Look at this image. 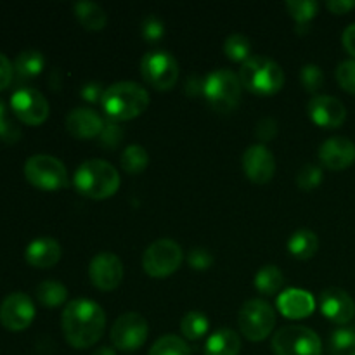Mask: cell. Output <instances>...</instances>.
<instances>
[{
	"mask_svg": "<svg viewBox=\"0 0 355 355\" xmlns=\"http://www.w3.org/2000/svg\"><path fill=\"white\" fill-rule=\"evenodd\" d=\"M61 326L66 342L73 349H89L103 336L106 328V314L94 300L76 298L62 311Z\"/></svg>",
	"mask_w": 355,
	"mask_h": 355,
	"instance_id": "1",
	"label": "cell"
},
{
	"mask_svg": "<svg viewBox=\"0 0 355 355\" xmlns=\"http://www.w3.org/2000/svg\"><path fill=\"white\" fill-rule=\"evenodd\" d=\"M101 104L111 120H132L148 110L149 94L139 83L125 80V82H116L107 87L104 90Z\"/></svg>",
	"mask_w": 355,
	"mask_h": 355,
	"instance_id": "2",
	"label": "cell"
},
{
	"mask_svg": "<svg viewBox=\"0 0 355 355\" xmlns=\"http://www.w3.org/2000/svg\"><path fill=\"white\" fill-rule=\"evenodd\" d=\"M80 194L90 200H106L120 187V173L106 159H87L76 168L73 177Z\"/></svg>",
	"mask_w": 355,
	"mask_h": 355,
	"instance_id": "3",
	"label": "cell"
},
{
	"mask_svg": "<svg viewBox=\"0 0 355 355\" xmlns=\"http://www.w3.org/2000/svg\"><path fill=\"white\" fill-rule=\"evenodd\" d=\"M239 80L245 89L257 96H272L284 83V71L279 62L267 55H250L239 69Z\"/></svg>",
	"mask_w": 355,
	"mask_h": 355,
	"instance_id": "4",
	"label": "cell"
},
{
	"mask_svg": "<svg viewBox=\"0 0 355 355\" xmlns=\"http://www.w3.org/2000/svg\"><path fill=\"white\" fill-rule=\"evenodd\" d=\"M241 80L229 68H217L207 75L203 82V94L208 103L217 111H231L238 106L241 97Z\"/></svg>",
	"mask_w": 355,
	"mask_h": 355,
	"instance_id": "5",
	"label": "cell"
},
{
	"mask_svg": "<svg viewBox=\"0 0 355 355\" xmlns=\"http://www.w3.org/2000/svg\"><path fill=\"white\" fill-rule=\"evenodd\" d=\"M238 324L243 335L252 342H262L276 326V311L269 302L262 298H252L243 304L238 314Z\"/></svg>",
	"mask_w": 355,
	"mask_h": 355,
	"instance_id": "6",
	"label": "cell"
},
{
	"mask_svg": "<svg viewBox=\"0 0 355 355\" xmlns=\"http://www.w3.org/2000/svg\"><path fill=\"white\" fill-rule=\"evenodd\" d=\"M276 355H321L322 343L318 333L307 326H284L272 336Z\"/></svg>",
	"mask_w": 355,
	"mask_h": 355,
	"instance_id": "7",
	"label": "cell"
},
{
	"mask_svg": "<svg viewBox=\"0 0 355 355\" xmlns=\"http://www.w3.org/2000/svg\"><path fill=\"white\" fill-rule=\"evenodd\" d=\"M24 177L31 186L45 191L62 189L68 186L64 163L51 155H33L24 163Z\"/></svg>",
	"mask_w": 355,
	"mask_h": 355,
	"instance_id": "8",
	"label": "cell"
},
{
	"mask_svg": "<svg viewBox=\"0 0 355 355\" xmlns=\"http://www.w3.org/2000/svg\"><path fill=\"white\" fill-rule=\"evenodd\" d=\"M182 248L177 241L162 238L153 241L142 255V267L151 277H166L182 263Z\"/></svg>",
	"mask_w": 355,
	"mask_h": 355,
	"instance_id": "9",
	"label": "cell"
},
{
	"mask_svg": "<svg viewBox=\"0 0 355 355\" xmlns=\"http://www.w3.org/2000/svg\"><path fill=\"white\" fill-rule=\"evenodd\" d=\"M142 78L156 90H168L179 80V62L170 52H148L141 61Z\"/></svg>",
	"mask_w": 355,
	"mask_h": 355,
	"instance_id": "10",
	"label": "cell"
},
{
	"mask_svg": "<svg viewBox=\"0 0 355 355\" xmlns=\"http://www.w3.org/2000/svg\"><path fill=\"white\" fill-rule=\"evenodd\" d=\"M149 335V324L146 318L137 312L121 314L111 328V343L118 350L134 352L141 349Z\"/></svg>",
	"mask_w": 355,
	"mask_h": 355,
	"instance_id": "11",
	"label": "cell"
},
{
	"mask_svg": "<svg viewBox=\"0 0 355 355\" xmlns=\"http://www.w3.org/2000/svg\"><path fill=\"white\" fill-rule=\"evenodd\" d=\"M10 110L23 123L37 127L49 116V103L44 94L31 87H21L10 97Z\"/></svg>",
	"mask_w": 355,
	"mask_h": 355,
	"instance_id": "12",
	"label": "cell"
},
{
	"mask_svg": "<svg viewBox=\"0 0 355 355\" xmlns=\"http://www.w3.org/2000/svg\"><path fill=\"white\" fill-rule=\"evenodd\" d=\"M35 305L26 293L14 291L0 304V324L9 331H23L33 322Z\"/></svg>",
	"mask_w": 355,
	"mask_h": 355,
	"instance_id": "13",
	"label": "cell"
},
{
	"mask_svg": "<svg viewBox=\"0 0 355 355\" xmlns=\"http://www.w3.org/2000/svg\"><path fill=\"white\" fill-rule=\"evenodd\" d=\"M89 277L101 291H113L123 281V263L114 253L101 252L90 260Z\"/></svg>",
	"mask_w": 355,
	"mask_h": 355,
	"instance_id": "14",
	"label": "cell"
},
{
	"mask_svg": "<svg viewBox=\"0 0 355 355\" xmlns=\"http://www.w3.org/2000/svg\"><path fill=\"white\" fill-rule=\"evenodd\" d=\"M243 170L255 184H266L276 172V158L263 144H253L243 155Z\"/></svg>",
	"mask_w": 355,
	"mask_h": 355,
	"instance_id": "15",
	"label": "cell"
},
{
	"mask_svg": "<svg viewBox=\"0 0 355 355\" xmlns=\"http://www.w3.org/2000/svg\"><path fill=\"white\" fill-rule=\"evenodd\" d=\"M321 312L336 324H347L355 315L354 298L342 288H326L319 297Z\"/></svg>",
	"mask_w": 355,
	"mask_h": 355,
	"instance_id": "16",
	"label": "cell"
},
{
	"mask_svg": "<svg viewBox=\"0 0 355 355\" xmlns=\"http://www.w3.org/2000/svg\"><path fill=\"white\" fill-rule=\"evenodd\" d=\"M309 114L312 121L326 128H336L345 121L347 107L340 99L333 96H315L309 101Z\"/></svg>",
	"mask_w": 355,
	"mask_h": 355,
	"instance_id": "17",
	"label": "cell"
},
{
	"mask_svg": "<svg viewBox=\"0 0 355 355\" xmlns=\"http://www.w3.org/2000/svg\"><path fill=\"white\" fill-rule=\"evenodd\" d=\"M319 159L329 170H345L355 162V144L350 139L336 135L319 148Z\"/></svg>",
	"mask_w": 355,
	"mask_h": 355,
	"instance_id": "18",
	"label": "cell"
},
{
	"mask_svg": "<svg viewBox=\"0 0 355 355\" xmlns=\"http://www.w3.org/2000/svg\"><path fill=\"white\" fill-rule=\"evenodd\" d=\"M104 120L90 107H75L66 116V130L76 139H92L101 135Z\"/></svg>",
	"mask_w": 355,
	"mask_h": 355,
	"instance_id": "19",
	"label": "cell"
},
{
	"mask_svg": "<svg viewBox=\"0 0 355 355\" xmlns=\"http://www.w3.org/2000/svg\"><path fill=\"white\" fill-rule=\"evenodd\" d=\"M277 309L284 318L302 319L307 318L314 312L315 300L307 290H298V288H290L279 293L277 297Z\"/></svg>",
	"mask_w": 355,
	"mask_h": 355,
	"instance_id": "20",
	"label": "cell"
},
{
	"mask_svg": "<svg viewBox=\"0 0 355 355\" xmlns=\"http://www.w3.org/2000/svg\"><path fill=\"white\" fill-rule=\"evenodd\" d=\"M24 259L30 266L38 269H49L54 267L61 259V246L51 236H42L33 239L24 250Z\"/></svg>",
	"mask_w": 355,
	"mask_h": 355,
	"instance_id": "21",
	"label": "cell"
},
{
	"mask_svg": "<svg viewBox=\"0 0 355 355\" xmlns=\"http://www.w3.org/2000/svg\"><path fill=\"white\" fill-rule=\"evenodd\" d=\"M241 350V338L229 328L211 333L205 345V355H238Z\"/></svg>",
	"mask_w": 355,
	"mask_h": 355,
	"instance_id": "22",
	"label": "cell"
},
{
	"mask_svg": "<svg viewBox=\"0 0 355 355\" xmlns=\"http://www.w3.org/2000/svg\"><path fill=\"white\" fill-rule=\"evenodd\" d=\"M75 14L76 19L82 23L83 28L87 30H103L107 23V14L99 3L92 2V0H80L75 3Z\"/></svg>",
	"mask_w": 355,
	"mask_h": 355,
	"instance_id": "23",
	"label": "cell"
},
{
	"mask_svg": "<svg viewBox=\"0 0 355 355\" xmlns=\"http://www.w3.org/2000/svg\"><path fill=\"white\" fill-rule=\"evenodd\" d=\"M319 248V238L311 229H298L288 239V250L298 260H307L315 255Z\"/></svg>",
	"mask_w": 355,
	"mask_h": 355,
	"instance_id": "24",
	"label": "cell"
},
{
	"mask_svg": "<svg viewBox=\"0 0 355 355\" xmlns=\"http://www.w3.org/2000/svg\"><path fill=\"white\" fill-rule=\"evenodd\" d=\"M44 66V54L38 51H33V49L19 52V54L16 55V59H14V73H16L17 78L21 80H28L40 75Z\"/></svg>",
	"mask_w": 355,
	"mask_h": 355,
	"instance_id": "25",
	"label": "cell"
},
{
	"mask_svg": "<svg viewBox=\"0 0 355 355\" xmlns=\"http://www.w3.org/2000/svg\"><path fill=\"white\" fill-rule=\"evenodd\" d=\"M37 298L44 307L54 309L64 304L66 298H68V290L59 281H42L37 286Z\"/></svg>",
	"mask_w": 355,
	"mask_h": 355,
	"instance_id": "26",
	"label": "cell"
},
{
	"mask_svg": "<svg viewBox=\"0 0 355 355\" xmlns=\"http://www.w3.org/2000/svg\"><path fill=\"white\" fill-rule=\"evenodd\" d=\"M284 284V276L279 267L266 266L257 272L255 288L262 295H276L279 293Z\"/></svg>",
	"mask_w": 355,
	"mask_h": 355,
	"instance_id": "27",
	"label": "cell"
},
{
	"mask_svg": "<svg viewBox=\"0 0 355 355\" xmlns=\"http://www.w3.org/2000/svg\"><path fill=\"white\" fill-rule=\"evenodd\" d=\"M121 166H123L125 172L128 173H141L144 172L146 166L149 163V155L142 146L139 144H130L123 149L121 153Z\"/></svg>",
	"mask_w": 355,
	"mask_h": 355,
	"instance_id": "28",
	"label": "cell"
},
{
	"mask_svg": "<svg viewBox=\"0 0 355 355\" xmlns=\"http://www.w3.org/2000/svg\"><path fill=\"white\" fill-rule=\"evenodd\" d=\"M208 328H210V322H208L207 315L196 311L187 312L180 321V333L187 340H200L201 336L207 335Z\"/></svg>",
	"mask_w": 355,
	"mask_h": 355,
	"instance_id": "29",
	"label": "cell"
},
{
	"mask_svg": "<svg viewBox=\"0 0 355 355\" xmlns=\"http://www.w3.org/2000/svg\"><path fill=\"white\" fill-rule=\"evenodd\" d=\"M148 355H191V349L180 336L165 335L153 343Z\"/></svg>",
	"mask_w": 355,
	"mask_h": 355,
	"instance_id": "30",
	"label": "cell"
},
{
	"mask_svg": "<svg viewBox=\"0 0 355 355\" xmlns=\"http://www.w3.org/2000/svg\"><path fill=\"white\" fill-rule=\"evenodd\" d=\"M250 51H252L250 38L245 37V35L232 33L225 38L224 52L231 61L245 62L246 59H250Z\"/></svg>",
	"mask_w": 355,
	"mask_h": 355,
	"instance_id": "31",
	"label": "cell"
},
{
	"mask_svg": "<svg viewBox=\"0 0 355 355\" xmlns=\"http://www.w3.org/2000/svg\"><path fill=\"white\" fill-rule=\"evenodd\" d=\"M355 350V329L338 328L329 336V354L350 355Z\"/></svg>",
	"mask_w": 355,
	"mask_h": 355,
	"instance_id": "32",
	"label": "cell"
},
{
	"mask_svg": "<svg viewBox=\"0 0 355 355\" xmlns=\"http://www.w3.org/2000/svg\"><path fill=\"white\" fill-rule=\"evenodd\" d=\"M286 9L298 23H307L318 14L319 3L315 0H288Z\"/></svg>",
	"mask_w": 355,
	"mask_h": 355,
	"instance_id": "33",
	"label": "cell"
},
{
	"mask_svg": "<svg viewBox=\"0 0 355 355\" xmlns=\"http://www.w3.org/2000/svg\"><path fill=\"white\" fill-rule=\"evenodd\" d=\"M300 82L309 92H318L324 85V73L318 64H305L300 69Z\"/></svg>",
	"mask_w": 355,
	"mask_h": 355,
	"instance_id": "34",
	"label": "cell"
},
{
	"mask_svg": "<svg viewBox=\"0 0 355 355\" xmlns=\"http://www.w3.org/2000/svg\"><path fill=\"white\" fill-rule=\"evenodd\" d=\"M321 180H322V170L321 166L314 165V163H307V165H304L300 170H298L297 182L302 189H307V191L314 189V187H318L319 184H321Z\"/></svg>",
	"mask_w": 355,
	"mask_h": 355,
	"instance_id": "35",
	"label": "cell"
},
{
	"mask_svg": "<svg viewBox=\"0 0 355 355\" xmlns=\"http://www.w3.org/2000/svg\"><path fill=\"white\" fill-rule=\"evenodd\" d=\"M125 130L121 128V125L116 120H106L104 121L103 132L99 135V141L104 148H116L120 144V141L123 139Z\"/></svg>",
	"mask_w": 355,
	"mask_h": 355,
	"instance_id": "36",
	"label": "cell"
},
{
	"mask_svg": "<svg viewBox=\"0 0 355 355\" xmlns=\"http://www.w3.org/2000/svg\"><path fill=\"white\" fill-rule=\"evenodd\" d=\"M336 80L347 92L355 94V59H347L336 68Z\"/></svg>",
	"mask_w": 355,
	"mask_h": 355,
	"instance_id": "37",
	"label": "cell"
},
{
	"mask_svg": "<svg viewBox=\"0 0 355 355\" xmlns=\"http://www.w3.org/2000/svg\"><path fill=\"white\" fill-rule=\"evenodd\" d=\"M187 263H189L193 269L198 270L208 269V267L214 263V255H211V252L208 248L196 246V248H193L187 253Z\"/></svg>",
	"mask_w": 355,
	"mask_h": 355,
	"instance_id": "38",
	"label": "cell"
},
{
	"mask_svg": "<svg viewBox=\"0 0 355 355\" xmlns=\"http://www.w3.org/2000/svg\"><path fill=\"white\" fill-rule=\"evenodd\" d=\"M165 33V26H163L162 21L158 19L156 16H148L142 23V35H144L146 40L149 42H155L158 38L163 37Z\"/></svg>",
	"mask_w": 355,
	"mask_h": 355,
	"instance_id": "39",
	"label": "cell"
},
{
	"mask_svg": "<svg viewBox=\"0 0 355 355\" xmlns=\"http://www.w3.org/2000/svg\"><path fill=\"white\" fill-rule=\"evenodd\" d=\"M21 137V130L16 123L9 118V114L0 118V141L16 142Z\"/></svg>",
	"mask_w": 355,
	"mask_h": 355,
	"instance_id": "40",
	"label": "cell"
},
{
	"mask_svg": "<svg viewBox=\"0 0 355 355\" xmlns=\"http://www.w3.org/2000/svg\"><path fill=\"white\" fill-rule=\"evenodd\" d=\"M103 85L99 82H87L85 85L80 89V96L87 101V103H97V101H103L104 96Z\"/></svg>",
	"mask_w": 355,
	"mask_h": 355,
	"instance_id": "41",
	"label": "cell"
},
{
	"mask_svg": "<svg viewBox=\"0 0 355 355\" xmlns=\"http://www.w3.org/2000/svg\"><path fill=\"white\" fill-rule=\"evenodd\" d=\"M14 76V64L7 59V55H3L0 52V90L7 89L9 83L12 82Z\"/></svg>",
	"mask_w": 355,
	"mask_h": 355,
	"instance_id": "42",
	"label": "cell"
},
{
	"mask_svg": "<svg viewBox=\"0 0 355 355\" xmlns=\"http://www.w3.org/2000/svg\"><path fill=\"white\" fill-rule=\"evenodd\" d=\"M277 134V123L274 118H262L257 125V135H259L262 141H269L274 135Z\"/></svg>",
	"mask_w": 355,
	"mask_h": 355,
	"instance_id": "43",
	"label": "cell"
},
{
	"mask_svg": "<svg viewBox=\"0 0 355 355\" xmlns=\"http://www.w3.org/2000/svg\"><path fill=\"white\" fill-rule=\"evenodd\" d=\"M326 7L335 14H345L349 12L350 9H354L355 0H328V2H326Z\"/></svg>",
	"mask_w": 355,
	"mask_h": 355,
	"instance_id": "44",
	"label": "cell"
},
{
	"mask_svg": "<svg viewBox=\"0 0 355 355\" xmlns=\"http://www.w3.org/2000/svg\"><path fill=\"white\" fill-rule=\"evenodd\" d=\"M342 40H343V47L347 49V52L355 58V23L349 24V26L345 28V31H343L342 35Z\"/></svg>",
	"mask_w": 355,
	"mask_h": 355,
	"instance_id": "45",
	"label": "cell"
},
{
	"mask_svg": "<svg viewBox=\"0 0 355 355\" xmlns=\"http://www.w3.org/2000/svg\"><path fill=\"white\" fill-rule=\"evenodd\" d=\"M92 355H116V352H114V349H111L110 345H104L99 347Z\"/></svg>",
	"mask_w": 355,
	"mask_h": 355,
	"instance_id": "46",
	"label": "cell"
},
{
	"mask_svg": "<svg viewBox=\"0 0 355 355\" xmlns=\"http://www.w3.org/2000/svg\"><path fill=\"white\" fill-rule=\"evenodd\" d=\"M3 116H7V110H6V106H3L2 101H0V118H3Z\"/></svg>",
	"mask_w": 355,
	"mask_h": 355,
	"instance_id": "47",
	"label": "cell"
},
{
	"mask_svg": "<svg viewBox=\"0 0 355 355\" xmlns=\"http://www.w3.org/2000/svg\"><path fill=\"white\" fill-rule=\"evenodd\" d=\"M350 355H355V350H354V352H352V354H350Z\"/></svg>",
	"mask_w": 355,
	"mask_h": 355,
	"instance_id": "48",
	"label": "cell"
}]
</instances>
